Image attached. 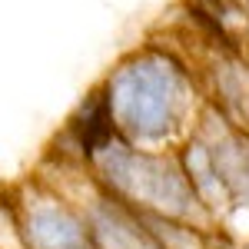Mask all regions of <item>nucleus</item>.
<instances>
[{"mask_svg":"<svg viewBox=\"0 0 249 249\" xmlns=\"http://www.w3.org/2000/svg\"><path fill=\"white\" fill-rule=\"evenodd\" d=\"M27 249H90V236L60 206H37L23 223Z\"/></svg>","mask_w":249,"mask_h":249,"instance_id":"f03ea898","label":"nucleus"},{"mask_svg":"<svg viewBox=\"0 0 249 249\" xmlns=\"http://www.w3.org/2000/svg\"><path fill=\"white\" fill-rule=\"evenodd\" d=\"M183 77L163 57H136L110 77L107 113L136 140H160L183 107Z\"/></svg>","mask_w":249,"mask_h":249,"instance_id":"f257e3e1","label":"nucleus"}]
</instances>
